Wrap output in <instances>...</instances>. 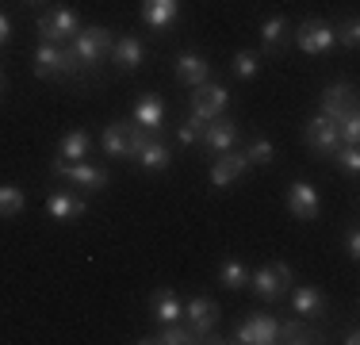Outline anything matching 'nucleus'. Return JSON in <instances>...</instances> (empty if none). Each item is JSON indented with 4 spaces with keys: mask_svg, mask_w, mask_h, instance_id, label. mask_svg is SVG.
Instances as JSON below:
<instances>
[{
    "mask_svg": "<svg viewBox=\"0 0 360 345\" xmlns=\"http://www.w3.org/2000/svg\"><path fill=\"white\" fill-rule=\"evenodd\" d=\"M65 46H70V54H73L84 69H92V65H100V62L111 54V46H115V34H111V27H81L70 42H65Z\"/></svg>",
    "mask_w": 360,
    "mask_h": 345,
    "instance_id": "f257e3e1",
    "label": "nucleus"
},
{
    "mask_svg": "<svg viewBox=\"0 0 360 345\" xmlns=\"http://www.w3.org/2000/svg\"><path fill=\"white\" fill-rule=\"evenodd\" d=\"M31 62H35V73L42 77V81H62V77L84 73V65L70 54V46H58V42H39V50H35Z\"/></svg>",
    "mask_w": 360,
    "mask_h": 345,
    "instance_id": "f03ea898",
    "label": "nucleus"
},
{
    "mask_svg": "<svg viewBox=\"0 0 360 345\" xmlns=\"http://www.w3.org/2000/svg\"><path fill=\"white\" fill-rule=\"evenodd\" d=\"M250 288L261 303H280L291 288V265L288 261H269L257 272H250Z\"/></svg>",
    "mask_w": 360,
    "mask_h": 345,
    "instance_id": "7ed1b4c3",
    "label": "nucleus"
},
{
    "mask_svg": "<svg viewBox=\"0 0 360 345\" xmlns=\"http://www.w3.org/2000/svg\"><path fill=\"white\" fill-rule=\"evenodd\" d=\"M291 42H295L303 54H314V58L330 54V50L338 46V39H333V23H326V20H303L295 31H291Z\"/></svg>",
    "mask_w": 360,
    "mask_h": 345,
    "instance_id": "20e7f679",
    "label": "nucleus"
},
{
    "mask_svg": "<svg viewBox=\"0 0 360 345\" xmlns=\"http://www.w3.org/2000/svg\"><path fill=\"white\" fill-rule=\"evenodd\" d=\"M180 322L195 334V341H211L207 334H215V326H219V303L211 296H192L184 303V318Z\"/></svg>",
    "mask_w": 360,
    "mask_h": 345,
    "instance_id": "39448f33",
    "label": "nucleus"
},
{
    "mask_svg": "<svg viewBox=\"0 0 360 345\" xmlns=\"http://www.w3.org/2000/svg\"><path fill=\"white\" fill-rule=\"evenodd\" d=\"M77 31H81V15H77L73 8H50V12L39 15L42 42H58V46H65Z\"/></svg>",
    "mask_w": 360,
    "mask_h": 345,
    "instance_id": "423d86ee",
    "label": "nucleus"
},
{
    "mask_svg": "<svg viewBox=\"0 0 360 345\" xmlns=\"http://www.w3.org/2000/svg\"><path fill=\"white\" fill-rule=\"evenodd\" d=\"M50 169H54L62 180L77 184V188H89V192H100V188H108V180H111L104 165H89V161H62L58 158Z\"/></svg>",
    "mask_w": 360,
    "mask_h": 345,
    "instance_id": "0eeeda50",
    "label": "nucleus"
},
{
    "mask_svg": "<svg viewBox=\"0 0 360 345\" xmlns=\"http://www.w3.org/2000/svg\"><path fill=\"white\" fill-rule=\"evenodd\" d=\"M280 338V318H272V315H250V318H242L238 322V330H234V341L238 345H272Z\"/></svg>",
    "mask_w": 360,
    "mask_h": 345,
    "instance_id": "6e6552de",
    "label": "nucleus"
},
{
    "mask_svg": "<svg viewBox=\"0 0 360 345\" xmlns=\"http://www.w3.org/2000/svg\"><path fill=\"white\" fill-rule=\"evenodd\" d=\"M303 138H307V146H311L319 158H333V150L341 146L338 123H333V119H326V115H311V119H307Z\"/></svg>",
    "mask_w": 360,
    "mask_h": 345,
    "instance_id": "1a4fd4ad",
    "label": "nucleus"
},
{
    "mask_svg": "<svg viewBox=\"0 0 360 345\" xmlns=\"http://www.w3.org/2000/svg\"><path fill=\"white\" fill-rule=\"evenodd\" d=\"M230 104V92L222 89V84H200V89L192 92V115L203 119V123H211V119H219L222 111H226Z\"/></svg>",
    "mask_w": 360,
    "mask_h": 345,
    "instance_id": "9d476101",
    "label": "nucleus"
},
{
    "mask_svg": "<svg viewBox=\"0 0 360 345\" xmlns=\"http://www.w3.org/2000/svg\"><path fill=\"white\" fill-rule=\"evenodd\" d=\"M284 203H288V211L303 222H311L322 215V200H319V192H314V184H307V180H295V184L288 188Z\"/></svg>",
    "mask_w": 360,
    "mask_h": 345,
    "instance_id": "9b49d317",
    "label": "nucleus"
},
{
    "mask_svg": "<svg viewBox=\"0 0 360 345\" xmlns=\"http://www.w3.org/2000/svg\"><path fill=\"white\" fill-rule=\"evenodd\" d=\"M238 123L230 115H219V119H211L207 127L200 131V142L207 146L211 153H222V150H234V142H238Z\"/></svg>",
    "mask_w": 360,
    "mask_h": 345,
    "instance_id": "f8f14e48",
    "label": "nucleus"
},
{
    "mask_svg": "<svg viewBox=\"0 0 360 345\" xmlns=\"http://www.w3.org/2000/svg\"><path fill=\"white\" fill-rule=\"evenodd\" d=\"M253 165L245 161V153H230V150H222L215 153V165H211V184L215 188H230L242 172H250Z\"/></svg>",
    "mask_w": 360,
    "mask_h": 345,
    "instance_id": "ddd939ff",
    "label": "nucleus"
},
{
    "mask_svg": "<svg viewBox=\"0 0 360 345\" xmlns=\"http://www.w3.org/2000/svg\"><path fill=\"white\" fill-rule=\"evenodd\" d=\"M291 46V23L284 20V15H269V20L261 23V50L264 54H284V50Z\"/></svg>",
    "mask_w": 360,
    "mask_h": 345,
    "instance_id": "4468645a",
    "label": "nucleus"
},
{
    "mask_svg": "<svg viewBox=\"0 0 360 345\" xmlns=\"http://www.w3.org/2000/svg\"><path fill=\"white\" fill-rule=\"evenodd\" d=\"M349 108H356L353 84H341V81L338 84H326V92H322V100H319V115H326V119H333V123H338Z\"/></svg>",
    "mask_w": 360,
    "mask_h": 345,
    "instance_id": "2eb2a0df",
    "label": "nucleus"
},
{
    "mask_svg": "<svg viewBox=\"0 0 360 345\" xmlns=\"http://www.w3.org/2000/svg\"><path fill=\"white\" fill-rule=\"evenodd\" d=\"M150 315H153V322H180L184 318V299L176 296L173 288H153V296H150Z\"/></svg>",
    "mask_w": 360,
    "mask_h": 345,
    "instance_id": "dca6fc26",
    "label": "nucleus"
},
{
    "mask_svg": "<svg viewBox=\"0 0 360 345\" xmlns=\"http://www.w3.org/2000/svg\"><path fill=\"white\" fill-rule=\"evenodd\" d=\"M176 81L192 84V89H200V84L211 81V62L203 54H195V50H188V54L176 58Z\"/></svg>",
    "mask_w": 360,
    "mask_h": 345,
    "instance_id": "f3484780",
    "label": "nucleus"
},
{
    "mask_svg": "<svg viewBox=\"0 0 360 345\" xmlns=\"http://www.w3.org/2000/svg\"><path fill=\"white\" fill-rule=\"evenodd\" d=\"M100 146H104L108 158L134 161V150H131V123H108L104 134H100Z\"/></svg>",
    "mask_w": 360,
    "mask_h": 345,
    "instance_id": "a211bd4d",
    "label": "nucleus"
},
{
    "mask_svg": "<svg viewBox=\"0 0 360 345\" xmlns=\"http://www.w3.org/2000/svg\"><path fill=\"white\" fill-rule=\"evenodd\" d=\"M89 211V203H84V196H73V192H54L46 200V215L54 222H73L81 219V215Z\"/></svg>",
    "mask_w": 360,
    "mask_h": 345,
    "instance_id": "6ab92c4d",
    "label": "nucleus"
},
{
    "mask_svg": "<svg viewBox=\"0 0 360 345\" xmlns=\"http://www.w3.org/2000/svg\"><path fill=\"white\" fill-rule=\"evenodd\" d=\"M326 291L314 288V284H307V288H299L295 296H291V310H295L299 318H322L326 315Z\"/></svg>",
    "mask_w": 360,
    "mask_h": 345,
    "instance_id": "aec40b11",
    "label": "nucleus"
},
{
    "mask_svg": "<svg viewBox=\"0 0 360 345\" xmlns=\"http://www.w3.org/2000/svg\"><path fill=\"white\" fill-rule=\"evenodd\" d=\"M180 15V0H142V23L153 31L169 27Z\"/></svg>",
    "mask_w": 360,
    "mask_h": 345,
    "instance_id": "412c9836",
    "label": "nucleus"
},
{
    "mask_svg": "<svg viewBox=\"0 0 360 345\" xmlns=\"http://www.w3.org/2000/svg\"><path fill=\"white\" fill-rule=\"evenodd\" d=\"M108 58L119 69H139L146 62V46H142V39H134V34H123V39H115V46H111Z\"/></svg>",
    "mask_w": 360,
    "mask_h": 345,
    "instance_id": "4be33fe9",
    "label": "nucleus"
},
{
    "mask_svg": "<svg viewBox=\"0 0 360 345\" xmlns=\"http://www.w3.org/2000/svg\"><path fill=\"white\" fill-rule=\"evenodd\" d=\"M276 341H288V345H314L322 341L319 326H311V318H288V322H280V338Z\"/></svg>",
    "mask_w": 360,
    "mask_h": 345,
    "instance_id": "5701e85b",
    "label": "nucleus"
},
{
    "mask_svg": "<svg viewBox=\"0 0 360 345\" xmlns=\"http://www.w3.org/2000/svg\"><path fill=\"white\" fill-rule=\"evenodd\" d=\"M134 123L146 127V131L161 134V123H165V100L161 96H142L134 104Z\"/></svg>",
    "mask_w": 360,
    "mask_h": 345,
    "instance_id": "b1692460",
    "label": "nucleus"
},
{
    "mask_svg": "<svg viewBox=\"0 0 360 345\" xmlns=\"http://www.w3.org/2000/svg\"><path fill=\"white\" fill-rule=\"evenodd\" d=\"M134 161H139L142 169H150V172H161V169H169V165H173V153H169V146L161 142L158 134H153L150 142H146L142 150H139V158H134Z\"/></svg>",
    "mask_w": 360,
    "mask_h": 345,
    "instance_id": "393cba45",
    "label": "nucleus"
},
{
    "mask_svg": "<svg viewBox=\"0 0 360 345\" xmlns=\"http://www.w3.org/2000/svg\"><path fill=\"white\" fill-rule=\"evenodd\" d=\"M89 150H92V138H89V131H81V127H77V131H65L62 142H58L62 161H84Z\"/></svg>",
    "mask_w": 360,
    "mask_h": 345,
    "instance_id": "a878e982",
    "label": "nucleus"
},
{
    "mask_svg": "<svg viewBox=\"0 0 360 345\" xmlns=\"http://www.w3.org/2000/svg\"><path fill=\"white\" fill-rule=\"evenodd\" d=\"M219 284L226 291H245V288H250V269H245V261L226 257V261L219 265Z\"/></svg>",
    "mask_w": 360,
    "mask_h": 345,
    "instance_id": "bb28decb",
    "label": "nucleus"
},
{
    "mask_svg": "<svg viewBox=\"0 0 360 345\" xmlns=\"http://www.w3.org/2000/svg\"><path fill=\"white\" fill-rule=\"evenodd\" d=\"M27 207V192L20 184H0V219H15Z\"/></svg>",
    "mask_w": 360,
    "mask_h": 345,
    "instance_id": "cd10ccee",
    "label": "nucleus"
},
{
    "mask_svg": "<svg viewBox=\"0 0 360 345\" xmlns=\"http://www.w3.org/2000/svg\"><path fill=\"white\" fill-rule=\"evenodd\" d=\"M146 345H192L195 341V334L192 330H188V326L184 322H165V330H161V334H153V338H142Z\"/></svg>",
    "mask_w": 360,
    "mask_h": 345,
    "instance_id": "c85d7f7f",
    "label": "nucleus"
},
{
    "mask_svg": "<svg viewBox=\"0 0 360 345\" xmlns=\"http://www.w3.org/2000/svg\"><path fill=\"white\" fill-rule=\"evenodd\" d=\"M272 158H276V146H272L269 138L264 134L250 138V146H245V161H250V165H269Z\"/></svg>",
    "mask_w": 360,
    "mask_h": 345,
    "instance_id": "c756f323",
    "label": "nucleus"
},
{
    "mask_svg": "<svg viewBox=\"0 0 360 345\" xmlns=\"http://www.w3.org/2000/svg\"><path fill=\"white\" fill-rule=\"evenodd\" d=\"M338 138H341V146H356V138H360V111L356 108H349L338 119Z\"/></svg>",
    "mask_w": 360,
    "mask_h": 345,
    "instance_id": "7c9ffc66",
    "label": "nucleus"
},
{
    "mask_svg": "<svg viewBox=\"0 0 360 345\" xmlns=\"http://www.w3.org/2000/svg\"><path fill=\"white\" fill-rule=\"evenodd\" d=\"M230 69H234V77L250 81V77H257V69H261V54H253V50H238L234 62H230Z\"/></svg>",
    "mask_w": 360,
    "mask_h": 345,
    "instance_id": "2f4dec72",
    "label": "nucleus"
},
{
    "mask_svg": "<svg viewBox=\"0 0 360 345\" xmlns=\"http://www.w3.org/2000/svg\"><path fill=\"white\" fill-rule=\"evenodd\" d=\"M333 39H338L345 50H356L360 46V23L356 20H345L341 27H333Z\"/></svg>",
    "mask_w": 360,
    "mask_h": 345,
    "instance_id": "473e14b6",
    "label": "nucleus"
},
{
    "mask_svg": "<svg viewBox=\"0 0 360 345\" xmlns=\"http://www.w3.org/2000/svg\"><path fill=\"white\" fill-rule=\"evenodd\" d=\"M333 158H338V165L345 169L349 177H356V172H360V150H356V146H338Z\"/></svg>",
    "mask_w": 360,
    "mask_h": 345,
    "instance_id": "72a5a7b5",
    "label": "nucleus"
},
{
    "mask_svg": "<svg viewBox=\"0 0 360 345\" xmlns=\"http://www.w3.org/2000/svg\"><path fill=\"white\" fill-rule=\"evenodd\" d=\"M203 127H207V123H203V119L188 115V119H184V127H180V131H176L180 146H195V142H200V131H203Z\"/></svg>",
    "mask_w": 360,
    "mask_h": 345,
    "instance_id": "f704fd0d",
    "label": "nucleus"
},
{
    "mask_svg": "<svg viewBox=\"0 0 360 345\" xmlns=\"http://www.w3.org/2000/svg\"><path fill=\"white\" fill-rule=\"evenodd\" d=\"M345 249H349V257H360V230L356 227H349V234H345Z\"/></svg>",
    "mask_w": 360,
    "mask_h": 345,
    "instance_id": "c9c22d12",
    "label": "nucleus"
},
{
    "mask_svg": "<svg viewBox=\"0 0 360 345\" xmlns=\"http://www.w3.org/2000/svg\"><path fill=\"white\" fill-rule=\"evenodd\" d=\"M8 39H12V20H8L4 12H0V46H4Z\"/></svg>",
    "mask_w": 360,
    "mask_h": 345,
    "instance_id": "e433bc0d",
    "label": "nucleus"
},
{
    "mask_svg": "<svg viewBox=\"0 0 360 345\" xmlns=\"http://www.w3.org/2000/svg\"><path fill=\"white\" fill-rule=\"evenodd\" d=\"M23 4H46V0H23Z\"/></svg>",
    "mask_w": 360,
    "mask_h": 345,
    "instance_id": "4c0bfd02",
    "label": "nucleus"
}]
</instances>
